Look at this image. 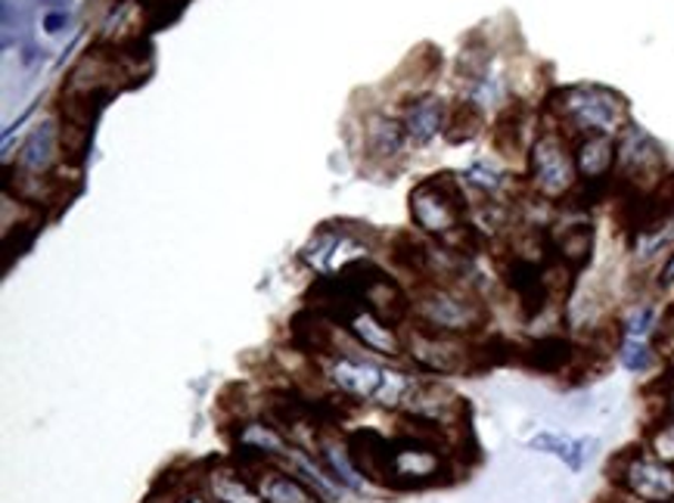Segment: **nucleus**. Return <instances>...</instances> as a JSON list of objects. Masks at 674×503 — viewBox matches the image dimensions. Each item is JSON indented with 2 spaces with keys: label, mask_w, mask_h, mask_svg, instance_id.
<instances>
[{
  "label": "nucleus",
  "mask_w": 674,
  "mask_h": 503,
  "mask_svg": "<svg viewBox=\"0 0 674 503\" xmlns=\"http://www.w3.org/2000/svg\"><path fill=\"white\" fill-rule=\"evenodd\" d=\"M519 358L525 366H532L538 373H566L575 361V345L566 335H541L525 349H519Z\"/></svg>",
  "instance_id": "nucleus-16"
},
{
  "label": "nucleus",
  "mask_w": 674,
  "mask_h": 503,
  "mask_svg": "<svg viewBox=\"0 0 674 503\" xmlns=\"http://www.w3.org/2000/svg\"><path fill=\"white\" fill-rule=\"evenodd\" d=\"M345 326H348V333H351V339H355L358 345L376 351V354H383V358H398V354L405 351L402 339L395 333V326H391L389 321H383L374 308L364 305L360 311H355Z\"/></svg>",
  "instance_id": "nucleus-14"
},
{
  "label": "nucleus",
  "mask_w": 674,
  "mask_h": 503,
  "mask_svg": "<svg viewBox=\"0 0 674 503\" xmlns=\"http://www.w3.org/2000/svg\"><path fill=\"white\" fill-rule=\"evenodd\" d=\"M618 361L631 373H646L653 366V361H656V354H653L646 339H622L618 342Z\"/></svg>",
  "instance_id": "nucleus-26"
},
{
  "label": "nucleus",
  "mask_w": 674,
  "mask_h": 503,
  "mask_svg": "<svg viewBox=\"0 0 674 503\" xmlns=\"http://www.w3.org/2000/svg\"><path fill=\"white\" fill-rule=\"evenodd\" d=\"M252 482L265 503H324L320 491L308 489L301 479L284 473V470H274L270 463L255 470Z\"/></svg>",
  "instance_id": "nucleus-15"
},
{
  "label": "nucleus",
  "mask_w": 674,
  "mask_h": 503,
  "mask_svg": "<svg viewBox=\"0 0 674 503\" xmlns=\"http://www.w3.org/2000/svg\"><path fill=\"white\" fill-rule=\"evenodd\" d=\"M53 159H57V124L41 122L19 153V168L29 174H44L47 168L53 165Z\"/></svg>",
  "instance_id": "nucleus-21"
},
{
  "label": "nucleus",
  "mask_w": 674,
  "mask_h": 503,
  "mask_svg": "<svg viewBox=\"0 0 674 503\" xmlns=\"http://www.w3.org/2000/svg\"><path fill=\"white\" fill-rule=\"evenodd\" d=\"M44 3H50V7H66L69 0H44Z\"/></svg>",
  "instance_id": "nucleus-31"
},
{
  "label": "nucleus",
  "mask_w": 674,
  "mask_h": 503,
  "mask_svg": "<svg viewBox=\"0 0 674 503\" xmlns=\"http://www.w3.org/2000/svg\"><path fill=\"white\" fill-rule=\"evenodd\" d=\"M528 447L541 451V454H554L569 466L572 473H578L585 466V460L591 457L587 447H594V442L591 439H566V435H556V432H541L528 442Z\"/></svg>",
  "instance_id": "nucleus-22"
},
{
  "label": "nucleus",
  "mask_w": 674,
  "mask_h": 503,
  "mask_svg": "<svg viewBox=\"0 0 674 503\" xmlns=\"http://www.w3.org/2000/svg\"><path fill=\"white\" fill-rule=\"evenodd\" d=\"M653 330H656V308L653 305H637L628 318L622 321L625 339H646Z\"/></svg>",
  "instance_id": "nucleus-27"
},
{
  "label": "nucleus",
  "mask_w": 674,
  "mask_h": 503,
  "mask_svg": "<svg viewBox=\"0 0 674 503\" xmlns=\"http://www.w3.org/2000/svg\"><path fill=\"white\" fill-rule=\"evenodd\" d=\"M417 314L423 326L450 335H469L485 326L488 311L479 299L457 283H433L417 295Z\"/></svg>",
  "instance_id": "nucleus-5"
},
{
  "label": "nucleus",
  "mask_w": 674,
  "mask_h": 503,
  "mask_svg": "<svg viewBox=\"0 0 674 503\" xmlns=\"http://www.w3.org/2000/svg\"><path fill=\"white\" fill-rule=\"evenodd\" d=\"M199 489L202 497H209L211 503H265L252 479L227 463H215L209 473H202Z\"/></svg>",
  "instance_id": "nucleus-13"
},
{
  "label": "nucleus",
  "mask_w": 674,
  "mask_h": 503,
  "mask_svg": "<svg viewBox=\"0 0 674 503\" xmlns=\"http://www.w3.org/2000/svg\"><path fill=\"white\" fill-rule=\"evenodd\" d=\"M653 454L665 463H674V420L660 426V432L653 435Z\"/></svg>",
  "instance_id": "nucleus-28"
},
{
  "label": "nucleus",
  "mask_w": 674,
  "mask_h": 503,
  "mask_svg": "<svg viewBox=\"0 0 674 503\" xmlns=\"http://www.w3.org/2000/svg\"><path fill=\"white\" fill-rule=\"evenodd\" d=\"M407 354L410 361L433 373V376H454L469 370V358H476V351L464 342V335L442 333L433 326H417L407 339Z\"/></svg>",
  "instance_id": "nucleus-8"
},
{
  "label": "nucleus",
  "mask_w": 674,
  "mask_h": 503,
  "mask_svg": "<svg viewBox=\"0 0 674 503\" xmlns=\"http://www.w3.org/2000/svg\"><path fill=\"white\" fill-rule=\"evenodd\" d=\"M317 454H320V463L324 470L330 473V479L336 485H343L348 491H364V475L358 473L355 460L348 454V444H336L330 439H317Z\"/></svg>",
  "instance_id": "nucleus-20"
},
{
  "label": "nucleus",
  "mask_w": 674,
  "mask_h": 503,
  "mask_svg": "<svg viewBox=\"0 0 674 503\" xmlns=\"http://www.w3.org/2000/svg\"><path fill=\"white\" fill-rule=\"evenodd\" d=\"M591 245H594V230L591 224H572L563 228V233L556 237V259L563 261L566 268H578L591 259Z\"/></svg>",
  "instance_id": "nucleus-23"
},
{
  "label": "nucleus",
  "mask_w": 674,
  "mask_h": 503,
  "mask_svg": "<svg viewBox=\"0 0 674 503\" xmlns=\"http://www.w3.org/2000/svg\"><path fill=\"white\" fill-rule=\"evenodd\" d=\"M299 259L305 268H311L315 274L333 276L336 271L345 274L355 264L367 261V245L360 243L355 233H348L343 228H320L308 240V245L299 252Z\"/></svg>",
  "instance_id": "nucleus-9"
},
{
  "label": "nucleus",
  "mask_w": 674,
  "mask_h": 503,
  "mask_svg": "<svg viewBox=\"0 0 674 503\" xmlns=\"http://www.w3.org/2000/svg\"><path fill=\"white\" fill-rule=\"evenodd\" d=\"M672 503H674V501H672Z\"/></svg>",
  "instance_id": "nucleus-32"
},
{
  "label": "nucleus",
  "mask_w": 674,
  "mask_h": 503,
  "mask_svg": "<svg viewBox=\"0 0 674 503\" xmlns=\"http://www.w3.org/2000/svg\"><path fill=\"white\" fill-rule=\"evenodd\" d=\"M482 128V112L476 103H460V107L454 109V115L448 119V128H445V134H448L450 143H464V140H473L479 134Z\"/></svg>",
  "instance_id": "nucleus-24"
},
{
  "label": "nucleus",
  "mask_w": 674,
  "mask_h": 503,
  "mask_svg": "<svg viewBox=\"0 0 674 503\" xmlns=\"http://www.w3.org/2000/svg\"><path fill=\"white\" fill-rule=\"evenodd\" d=\"M609 475L631 497L644 503H672L674 501V463H665L656 454L628 451L609 463Z\"/></svg>",
  "instance_id": "nucleus-6"
},
{
  "label": "nucleus",
  "mask_w": 674,
  "mask_h": 503,
  "mask_svg": "<svg viewBox=\"0 0 674 503\" xmlns=\"http://www.w3.org/2000/svg\"><path fill=\"white\" fill-rule=\"evenodd\" d=\"M466 197L464 187L457 183L454 174H435L429 181H423L414 187L410 193V218L414 224L448 243L454 233H460L466 228Z\"/></svg>",
  "instance_id": "nucleus-3"
},
{
  "label": "nucleus",
  "mask_w": 674,
  "mask_h": 503,
  "mask_svg": "<svg viewBox=\"0 0 674 503\" xmlns=\"http://www.w3.org/2000/svg\"><path fill=\"white\" fill-rule=\"evenodd\" d=\"M615 162L622 168V178L634 183V190H653L660 183L665 155H662L660 143L650 138L644 128L631 124L622 143H618Z\"/></svg>",
  "instance_id": "nucleus-10"
},
{
  "label": "nucleus",
  "mask_w": 674,
  "mask_h": 503,
  "mask_svg": "<svg viewBox=\"0 0 674 503\" xmlns=\"http://www.w3.org/2000/svg\"><path fill=\"white\" fill-rule=\"evenodd\" d=\"M528 174H532V187L544 199L569 197L572 187L578 181V168H575V155L566 150L559 134H541L532 143Z\"/></svg>",
  "instance_id": "nucleus-7"
},
{
  "label": "nucleus",
  "mask_w": 674,
  "mask_h": 503,
  "mask_svg": "<svg viewBox=\"0 0 674 503\" xmlns=\"http://www.w3.org/2000/svg\"><path fill=\"white\" fill-rule=\"evenodd\" d=\"M615 150L613 138H606V134H591L578 143V150H575V168H578V174L585 178L587 183H603L609 178V171L615 165Z\"/></svg>",
  "instance_id": "nucleus-18"
},
{
  "label": "nucleus",
  "mask_w": 674,
  "mask_h": 503,
  "mask_svg": "<svg viewBox=\"0 0 674 503\" xmlns=\"http://www.w3.org/2000/svg\"><path fill=\"white\" fill-rule=\"evenodd\" d=\"M448 128V107L438 97H423L414 107L407 109L405 115V134L407 140H414L417 147H426L429 140H435L442 131Z\"/></svg>",
  "instance_id": "nucleus-17"
},
{
  "label": "nucleus",
  "mask_w": 674,
  "mask_h": 503,
  "mask_svg": "<svg viewBox=\"0 0 674 503\" xmlns=\"http://www.w3.org/2000/svg\"><path fill=\"white\" fill-rule=\"evenodd\" d=\"M402 408H405L407 416H417V420L435 423V426H442L445 432L464 426V423H460L466 411L464 401L438 380H414Z\"/></svg>",
  "instance_id": "nucleus-11"
},
{
  "label": "nucleus",
  "mask_w": 674,
  "mask_h": 503,
  "mask_svg": "<svg viewBox=\"0 0 674 503\" xmlns=\"http://www.w3.org/2000/svg\"><path fill=\"white\" fill-rule=\"evenodd\" d=\"M464 181L469 187H476L479 193H497L500 187H504V171L492 162V159H476L473 165L464 171Z\"/></svg>",
  "instance_id": "nucleus-25"
},
{
  "label": "nucleus",
  "mask_w": 674,
  "mask_h": 503,
  "mask_svg": "<svg viewBox=\"0 0 674 503\" xmlns=\"http://www.w3.org/2000/svg\"><path fill=\"white\" fill-rule=\"evenodd\" d=\"M405 124H398L389 115H370L367 119V155L374 162H389L405 147Z\"/></svg>",
  "instance_id": "nucleus-19"
},
{
  "label": "nucleus",
  "mask_w": 674,
  "mask_h": 503,
  "mask_svg": "<svg viewBox=\"0 0 674 503\" xmlns=\"http://www.w3.org/2000/svg\"><path fill=\"white\" fill-rule=\"evenodd\" d=\"M660 283L662 286H674V252H672V259L665 261V268H662Z\"/></svg>",
  "instance_id": "nucleus-30"
},
{
  "label": "nucleus",
  "mask_w": 674,
  "mask_h": 503,
  "mask_svg": "<svg viewBox=\"0 0 674 503\" xmlns=\"http://www.w3.org/2000/svg\"><path fill=\"white\" fill-rule=\"evenodd\" d=\"M327 373H330V382L343 395L370 401V404H379V408H402L410 385H414V376H407L402 370L374 364V361L355 358V354L333 358Z\"/></svg>",
  "instance_id": "nucleus-1"
},
{
  "label": "nucleus",
  "mask_w": 674,
  "mask_h": 503,
  "mask_svg": "<svg viewBox=\"0 0 674 503\" xmlns=\"http://www.w3.org/2000/svg\"><path fill=\"white\" fill-rule=\"evenodd\" d=\"M448 451H442V444L402 432L398 439H391L389 454V475L386 485L391 489H429L448 482Z\"/></svg>",
  "instance_id": "nucleus-4"
},
{
  "label": "nucleus",
  "mask_w": 674,
  "mask_h": 503,
  "mask_svg": "<svg viewBox=\"0 0 674 503\" xmlns=\"http://www.w3.org/2000/svg\"><path fill=\"white\" fill-rule=\"evenodd\" d=\"M66 26H69V16H66V13H50L44 19V29L50 31V34H60Z\"/></svg>",
  "instance_id": "nucleus-29"
},
{
  "label": "nucleus",
  "mask_w": 674,
  "mask_h": 503,
  "mask_svg": "<svg viewBox=\"0 0 674 503\" xmlns=\"http://www.w3.org/2000/svg\"><path fill=\"white\" fill-rule=\"evenodd\" d=\"M348 454L355 460L360 475H367L370 482L386 485V475H389V454H391V439L376 432V429H358L348 435Z\"/></svg>",
  "instance_id": "nucleus-12"
},
{
  "label": "nucleus",
  "mask_w": 674,
  "mask_h": 503,
  "mask_svg": "<svg viewBox=\"0 0 674 503\" xmlns=\"http://www.w3.org/2000/svg\"><path fill=\"white\" fill-rule=\"evenodd\" d=\"M554 109L563 122H569L575 131H582L587 138L591 134L609 138L628 119L625 97H618L609 88H599V84H578V88L554 93Z\"/></svg>",
  "instance_id": "nucleus-2"
}]
</instances>
